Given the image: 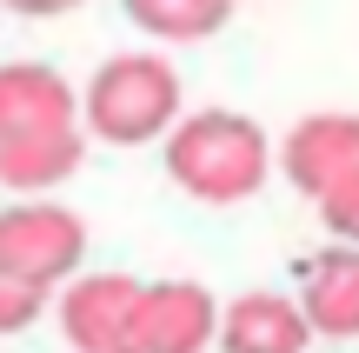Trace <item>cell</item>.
Instances as JSON below:
<instances>
[{
    "label": "cell",
    "instance_id": "1",
    "mask_svg": "<svg viewBox=\"0 0 359 353\" xmlns=\"http://www.w3.org/2000/svg\"><path fill=\"white\" fill-rule=\"evenodd\" d=\"M273 167V147L259 133V120L226 114V107H200L167 133V173L173 187H187L206 207H233V200L259 194Z\"/></svg>",
    "mask_w": 359,
    "mask_h": 353
},
{
    "label": "cell",
    "instance_id": "2",
    "mask_svg": "<svg viewBox=\"0 0 359 353\" xmlns=\"http://www.w3.org/2000/svg\"><path fill=\"white\" fill-rule=\"evenodd\" d=\"M87 133L107 147H147L167 140V133L187 120L180 107V74L160 53H114L100 74L87 80Z\"/></svg>",
    "mask_w": 359,
    "mask_h": 353
},
{
    "label": "cell",
    "instance_id": "3",
    "mask_svg": "<svg viewBox=\"0 0 359 353\" xmlns=\"http://www.w3.org/2000/svg\"><path fill=\"white\" fill-rule=\"evenodd\" d=\"M87 260V220L60 200H20L0 213V267L34 287H60Z\"/></svg>",
    "mask_w": 359,
    "mask_h": 353
},
{
    "label": "cell",
    "instance_id": "4",
    "mask_svg": "<svg viewBox=\"0 0 359 353\" xmlns=\"http://www.w3.org/2000/svg\"><path fill=\"white\" fill-rule=\"evenodd\" d=\"M147 280L133 274H80L60 293V333L74 353H133V320H140Z\"/></svg>",
    "mask_w": 359,
    "mask_h": 353
},
{
    "label": "cell",
    "instance_id": "5",
    "mask_svg": "<svg viewBox=\"0 0 359 353\" xmlns=\"http://www.w3.org/2000/svg\"><path fill=\"white\" fill-rule=\"evenodd\" d=\"M219 314L213 293L200 280H147L140 320H133V353H206L219 340Z\"/></svg>",
    "mask_w": 359,
    "mask_h": 353
},
{
    "label": "cell",
    "instance_id": "6",
    "mask_svg": "<svg viewBox=\"0 0 359 353\" xmlns=\"http://www.w3.org/2000/svg\"><path fill=\"white\" fill-rule=\"evenodd\" d=\"M280 167H286V180L320 207L333 187H346L359 173V114H306L280 140Z\"/></svg>",
    "mask_w": 359,
    "mask_h": 353
},
{
    "label": "cell",
    "instance_id": "7",
    "mask_svg": "<svg viewBox=\"0 0 359 353\" xmlns=\"http://www.w3.org/2000/svg\"><path fill=\"white\" fill-rule=\"evenodd\" d=\"M87 120V100L67 87V74H53L47 60H13L0 67V140L20 133H67Z\"/></svg>",
    "mask_w": 359,
    "mask_h": 353
},
{
    "label": "cell",
    "instance_id": "8",
    "mask_svg": "<svg viewBox=\"0 0 359 353\" xmlns=\"http://www.w3.org/2000/svg\"><path fill=\"white\" fill-rule=\"evenodd\" d=\"M313 320L286 293H240L219 314V353H306Z\"/></svg>",
    "mask_w": 359,
    "mask_h": 353
},
{
    "label": "cell",
    "instance_id": "9",
    "mask_svg": "<svg viewBox=\"0 0 359 353\" xmlns=\"http://www.w3.org/2000/svg\"><path fill=\"white\" fill-rule=\"evenodd\" d=\"M299 307H306L313 333H326V340H359V247H326L320 260H306V293H299Z\"/></svg>",
    "mask_w": 359,
    "mask_h": 353
},
{
    "label": "cell",
    "instance_id": "10",
    "mask_svg": "<svg viewBox=\"0 0 359 353\" xmlns=\"http://www.w3.org/2000/svg\"><path fill=\"white\" fill-rule=\"evenodd\" d=\"M80 160H87V133H20V140H0V187H13L20 200L53 194L60 180H74Z\"/></svg>",
    "mask_w": 359,
    "mask_h": 353
},
{
    "label": "cell",
    "instance_id": "11",
    "mask_svg": "<svg viewBox=\"0 0 359 353\" xmlns=\"http://www.w3.org/2000/svg\"><path fill=\"white\" fill-rule=\"evenodd\" d=\"M127 7V20L140 27V34L154 40H206L226 27L233 0H120Z\"/></svg>",
    "mask_w": 359,
    "mask_h": 353
},
{
    "label": "cell",
    "instance_id": "12",
    "mask_svg": "<svg viewBox=\"0 0 359 353\" xmlns=\"http://www.w3.org/2000/svg\"><path fill=\"white\" fill-rule=\"evenodd\" d=\"M40 314H47V287H34V280H20V274L0 267V333L34 327Z\"/></svg>",
    "mask_w": 359,
    "mask_h": 353
},
{
    "label": "cell",
    "instance_id": "13",
    "mask_svg": "<svg viewBox=\"0 0 359 353\" xmlns=\"http://www.w3.org/2000/svg\"><path fill=\"white\" fill-rule=\"evenodd\" d=\"M320 220H326V234H333L339 247H359V173L320 200Z\"/></svg>",
    "mask_w": 359,
    "mask_h": 353
},
{
    "label": "cell",
    "instance_id": "14",
    "mask_svg": "<svg viewBox=\"0 0 359 353\" xmlns=\"http://www.w3.org/2000/svg\"><path fill=\"white\" fill-rule=\"evenodd\" d=\"M13 13H27V20H53V13H67V7H80V0H7Z\"/></svg>",
    "mask_w": 359,
    "mask_h": 353
}]
</instances>
